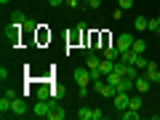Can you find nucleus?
<instances>
[{
  "mask_svg": "<svg viewBox=\"0 0 160 120\" xmlns=\"http://www.w3.org/2000/svg\"><path fill=\"white\" fill-rule=\"evenodd\" d=\"M56 107H59V104H56V99H53V96L51 99H38V102L32 104V112H29V115H35V118H48Z\"/></svg>",
  "mask_w": 160,
  "mask_h": 120,
  "instance_id": "1",
  "label": "nucleus"
},
{
  "mask_svg": "<svg viewBox=\"0 0 160 120\" xmlns=\"http://www.w3.org/2000/svg\"><path fill=\"white\" fill-rule=\"evenodd\" d=\"M72 80L78 83V88H88V83H91V72H88V67H80L72 72Z\"/></svg>",
  "mask_w": 160,
  "mask_h": 120,
  "instance_id": "2",
  "label": "nucleus"
},
{
  "mask_svg": "<svg viewBox=\"0 0 160 120\" xmlns=\"http://www.w3.org/2000/svg\"><path fill=\"white\" fill-rule=\"evenodd\" d=\"M128 102H131V93H126V91H118V93L112 96V107L118 109V112L128 109Z\"/></svg>",
  "mask_w": 160,
  "mask_h": 120,
  "instance_id": "3",
  "label": "nucleus"
},
{
  "mask_svg": "<svg viewBox=\"0 0 160 120\" xmlns=\"http://www.w3.org/2000/svg\"><path fill=\"white\" fill-rule=\"evenodd\" d=\"M115 46L120 48V53H123V51H131V48H133V35L131 32H120L118 40H115Z\"/></svg>",
  "mask_w": 160,
  "mask_h": 120,
  "instance_id": "4",
  "label": "nucleus"
},
{
  "mask_svg": "<svg viewBox=\"0 0 160 120\" xmlns=\"http://www.w3.org/2000/svg\"><path fill=\"white\" fill-rule=\"evenodd\" d=\"M144 78H147L152 86H158V83H160V69H158V62H149L147 67H144Z\"/></svg>",
  "mask_w": 160,
  "mask_h": 120,
  "instance_id": "5",
  "label": "nucleus"
},
{
  "mask_svg": "<svg viewBox=\"0 0 160 120\" xmlns=\"http://www.w3.org/2000/svg\"><path fill=\"white\" fill-rule=\"evenodd\" d=\"M27 112H32V109L27 107V102H24L22 96H16V99H13V115H11V118H24Z\"/></svg>",
  "mask_w": 160,
  "mask_h": 120,
  "instance_id": "6",
  "label": "nucleus"
},
{
  "mask_svg": "<svg viewBox=\"0 0 160 120\" xmlns=\"http://www.w3.org/2000/svg\"><path fill=\"white\" fill-rule=\"evenodd\" d=\"M133 86H136V93H149V88H152V83H149L144 75H139L136 80H133Z\"/></svg>",
  "mask_w": 160,
  "mask_h": 120,
  "instance_id": "7",
  "label": "nucleus"
},
{
  "mask_svg": "<svg viewBox=\"0 0 160 120\" xmlns=\"http://www.w3.org/2000/svg\"><path fill=\"white\" fill-rule=\"evenodd\" d=\"M0 115H3V118H6V115H13V99L11 96L0 99Z\"/></svg>",
  "mask_w": 160,
  "mask_h": 120,
  "instance_id": "8",
  "label": "nucleus"
},
{
  "mask_svg": "<svg viewBox=\"0 0 160 120\" xmlns=\"http://www.w3.org/2000/svg\"><path fill=\"white\" fill-rule=\"evenodd\" d=\"M133 29H139V32L149 29V19L147 16H133Z\"/></svg>",
  "mask_w": 160,
  "mask_h": 120,
  "instance_id": "9",
  "label": "nucleus"
},
{
  "mask_svg": "<svg viewBox=\"0 0 160 120\" xmlns=\"http://www.w3.org/2000/svg\"><path fill=\"white\" fill-rule=\"evenodd\" d=\"M102 56H104V59H112V62H118V59H120V48H118V46H107Z\"/></svg>",
  "mask_w": 160,
  "mask_h": 120,
  "instance_id": "10",
  "label": "nucleus"
},
{
  "mask_svg": "<svg viewBox=\"0 0 160 120\" xmlns=\"http://www.w3.org/2000/svg\"><path fill=\"white\" fill-rule=\"evenodd\" d=\"M118 91L133 93V91H136V86H133V80H131V78H123V80H120V86H118Z\"/></svg>",
  "mask_w": 160,
  "mask_h": 120,
  "instance_id": "11",
  "label": "nucleus"
},
{
  "mask_svg": "<svg viewBox=\"0 0 160 120\" xmlns=\"http://www.w3.org/2000/svg\"><path fill=\"white\" fill-rule=\"evenodd\" d=\"M24 22H27L24 11H13V13H11V24H19V27H24Z\"/></svg>",
  "mask_w": 160,
  "mask_h": 120,
  "instance_id": "12",
  "label": "nucleus"
},
{
  "mask_svg": "<svg viewBox=\"0 0 160 120\" xmlns=\"http://www.w3.org/2000/svg\"><path fill=\"white\" fill-rule=\"evenodd\" d=\"M120 118H123V120H139V109H131V107H128V109L120 112Z\"/></svg>",
  "mask_w": 160,
  "mask_h": 120,
  "instance_id": "13",
  "label": "nucleus"
},
{
  "mask_svg": "<svg viewBox=\"0 0 160 120\" xmlns=\"http://www.w3.org/2000/svg\"><path fill=\"white\" fill-rule=\"evenodd\" d=\"M104 80H107L109 86H115V88H118V86H120V80H123V75H118V72H109Z\"/></svg>",
  "mask_w": 160,
  "mask_h": 120,
  "instance_id": "14",
  "label": "nucleus"
},
{
  "mask_svg": "<svg viewBox=\"0 0 160 120\" xmlns=\"http://www.w3.org/2000/svg\"><path fill=\"white\" fill-rule=\"evenodd\" d=\"M91 115H93V107H80L78 109V118L80 120H91Z\"/></svg>",
  "mask_w": 160,
  "mask_h": 120,
  "instance_id": "15",
  "label": "nucleus"
},
{
  "mask_svg": "<svg viewBox=\"0 0 160 120\" xmlns=\"http://www.w3.org/2000/svg\"><path fill=\"white\" fill-rule=\"evenodd\" d=\"M64 118H67V112H64L62 107H56L51 115H48V120H64Z\"/></svg>",
  "mask_w": 160,
  "mask_h": 120,
  "instance_id": "16",
  "label": "nucleus"
},
{
  "mask_svg": "<svg viewBox=\"0 0 160 120\" xmlns=\"http://www.w3.org/2000/svg\"><path fill=\"white\" fill-rule=\"evenodd\" d=\"M147 64H149V59L144 56V53H139V56H136V64H133V67H136V69H144Z\"/></svg>",
  "mask_w": 160,
  "mask_h": 120,
  "instance_id": "17",
  "label": "nucleus"
},
{
  "mask_svg": "<svg viewBox=\"0 0 160 120\" xmlns=\"http://www.w3.org/2000/svg\"><path fill=\"white\" fill-rule=\"evenodd\" d=\"M133 51H136V53H144V51H147V43H144V40H133Z\"/></svg>",
  "mask_w": 160,
  "mask_h": 120,
  "instance_id": "18",
  "label": "nucleus"
},
{
  "mask_svg": "<svg viewBox=\"0 0 160 120\" xmlns=\"http://www.w3.org/2000/svg\"><path fill=\"white\" fill-rule=\"evenodd\" d=\"M118 8H123V11H128V8H133V0H118Z\"/></svg>",
  "mask_w": 160,
  "mask_h": 120,
  "instance_id": "19",
  "label": "nucleus"
},
{
  "mask_svg": "<svg viewBox=\"0 0 160 120\" xmlns=\"http://www.w3.org/2000/svg\"><path fill=\"white\" fill-rule=\"evenodd\" d=\"M24 27H27L29 32H32V29H38V22H35L32 16H27V22H24Z\"/></svg>",
  "mask_w": 160,
  "mask_h": 120,
  "instance_id": "20",
  "label": "nucleus"
},
{
  "mask_svg": "<svg viewBox=\"0 0 160 120\" xmlns=\"http://www.w3.org/2000/svg\"><path fill=\"white\" fill-rule=\"evenodd\" d=\"M86 6L88 8H99V6H102V0H86Z\"/></svg>",
  "mask_w": 160,
  "mask_h": 120,
  "instance_id": "21",
  "label": "nucleus"
},
{
  "mask_svg": "<svg viewBox=\"0 0 160 120\" xmlns=\"http://www.w3.org/2000/svg\"><path fill=\"white\" fill-rule=\"evenodd\" d=\"M0 80H3V83L8 80V67H0Z\"/></svg>",
  "mask_w": 160,
  "mask_h": 120,
  "instance_id": "22",
  "label": "nucleus"
},
{
  "mask_svg": "<svg viewBox=\"0 0 160 120\" xmlns=\"http://www.w3.org/2000/svg\"><path fill=\"white\" fill-rule=\"evenodd\" d=\"M64 6H69V8H78V6H80V0H64Z\"/></svg>",
  "mask_w": 160,
  "mask_h": 120,
  "instance_id": "23",
  "label": "nucleus"
},
{
  "mask_svg": "<svg viewBox=\"0 0 160 120\" xmlns=\"http://www.w3.org/2000/svg\"><path fill=\"white\" fill-rule=\"evenodd\" d=\"M64 0H48V6H62Z\"/></svg>",
  "mask_w": 160,
  "mask_h": 120,
  "instance_id": "24",
  "label": "nucleus"
},
{
  "mask_svg": "<svg viewBox=\"0 0 160 120\" xmlns=\"http://www.w3.org/2000/svg\"><path fill=\"white\" fill-rule=\"evenodd\" d=\"M8 3H11V0H0V6H8Z\"/></svg>",
  "mask_w": 160,
  "mask_h": 120,
  "instance_id": "25",
  "label": "nucleus"
},
{
  "mask_svg": "<svg viewBox=\"0 0 160 120\" xmlns=\"http://www.w3.org/2000/svg\"><path fill=\"white\" fill-rule=\"evenodd\" d=\"M158 35H160V16H158Z\"/></svg>",
  "mask_w": 160,
  "mask_h": 120,
  "instance_id": "26",
  "label": "nucleus"
}]
</instances>
